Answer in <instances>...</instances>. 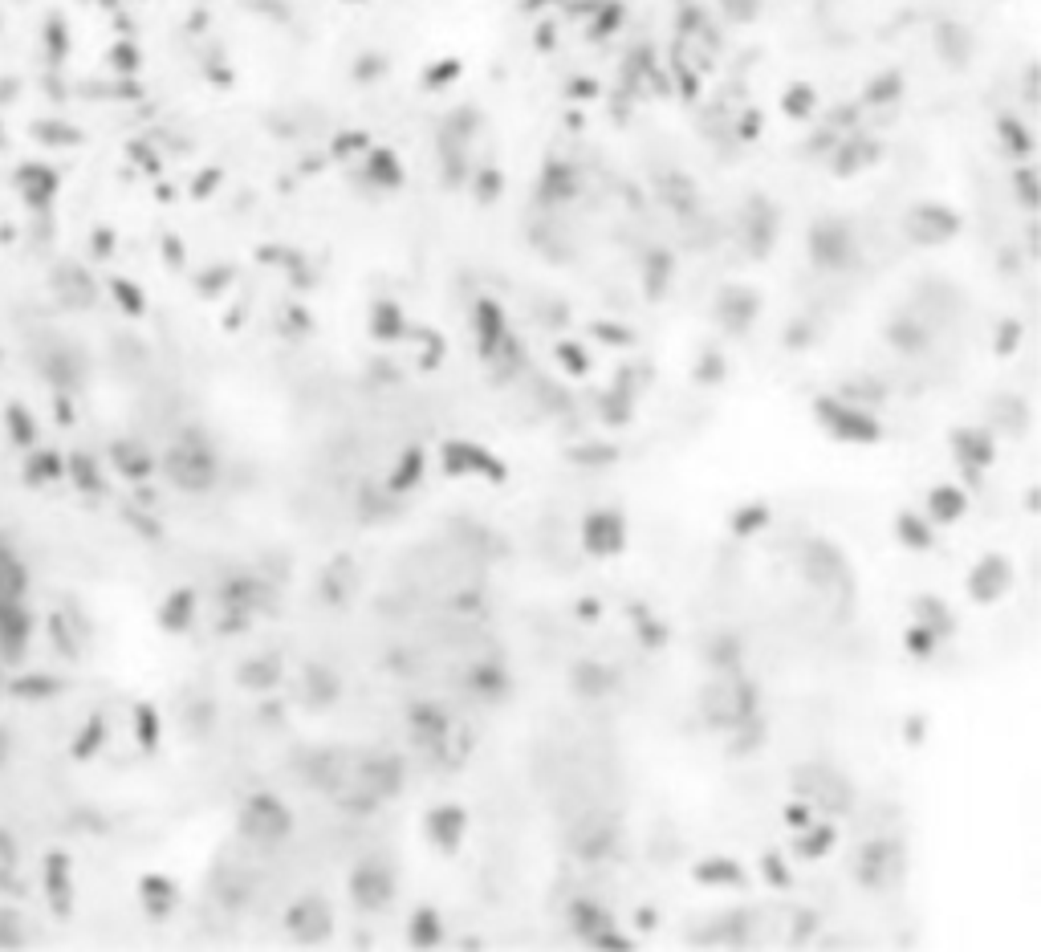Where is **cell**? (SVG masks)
<instances>
[{
  "instance_id": "6da1fadb",
  "label": "cell",
  "mask_w": 1041,
  "mask_h": 952,
  "mask_svg": "<svg viewBox=\"0 0 1041 952\" xmlns=\"http://www.w3.org/2000/svg\"><path fill=\"white\" fill-rule=\"evenodd\" d=\"M757 708H761V688L741 672H716V680L700 688V717L708 729L732 733L749 717H757Z\"/></svg>"
},
{
  "instance_id": "7a4b0ae2",
  "label": "cell",
  "mask_w": 1041,
  "mask_h": 952,
  "mask_svg": "<svg viewBox=\"0 0 1041 952\" xmlns=\"http://www.w3.org/2000/svg\"><path fill=\"white\" fill-rule=\"evenodd\" d=\"M167 481L183 493H208L220 481V460L200 432H183L163 456Z\"/></svg>"
},
{
  "instance_id": "3957f363",
  "label": "cell",
  "mask_w": 1041,
  "mask_h": 952,
  "mask_svg": "<svg viewBox=\"0 0 1041 952\" xmlns=\"http://www.w3.org/2000/svg\"><path fill=\"white\" fill-rule=\"evenodd\" d=\"M793 794H798L810 810H822L830 818L854 810V782L826 761H810V765L793 769Z\"/></svg>"
},
{
  "instance_id": "277c9868",
  "label": "cell",
  "mask_w": 1041,
  "mask_h": 952,
  "mask_svg": "<svg viewBox=\"0 0 1041 952\" xmlns=\"http://www.w3.org/2000/svg\"><path fill=\"white\" fill-rule=\"evenodd\" d=\"M293 826H297L293 810L277 794H269V790L249 794V798H244V806L236 810L240 839H249L253 847H281L293 835Z\"/></svg>"
},
{
  "instance_id": "5b68a950",
  "label": "cell",
  "mask_w": 1041,
  "mask_h": 952,
  "mask_svg": "<svg viewBox=\"0 0 1041 952\" xmlns=\"http://www.w3.org/2000/svg\"><path fill=\"white\" fill-rule=\"evenodd\" d=\"M814 420L834 436L838 444H859L871 448L883 440V424L859 403H846L842 395H814Z\"/></svg>"
},
{
  "instance_id": "8992f818",
  "label": "cell",
  "mask_w": 1041,
  "mask_h": 952,
  "mask_svg": "<svg viewBox=\"0 0 1041 952\" xmlns=\"http://www.w3.org/2000/svg\"><path fill=\"white\" fill-rule=\"evenodd\" d=\"M346 891H350V904L366 916H379L395 904V891H399V879H395V867H387L383 859H362L350 879H346Z\"/></svg>"
},
{
  "instance_id": "52a82bcc",
  "label": "cell",
  "mask_w": 1041,
  "mask_h": 952,
  "mask_svg": "<svg viewBox=\"0 0 1041 952\" xmlns=\"http://www.w3.org/2000/svg\"><path fill=\"white\" fill-rule=\"evenodd\" d=\"M440 464H444V476H480V481H493V485L509 481V464L472 440H444Z\"/></svg>"
},
{
  "instance_id": "ba28073f",
  "label": "cell",
  "mask_w": 1041,
  "mask_h": 952,
  "mask_svg": "<svg viewBox=\"0 0 1041 952\" xmlns=\"http://www.w3.org/2000/svg\"><path fill=\"white\" fill-rule=\"evenodd\" d=\"M903 875V847L895 839H871L854 855V879L867 891H887Z\"/></svg>"
},
{
  "instance_id": "9c48e42d",
  "label": "cell",
  "mask_w": 1041,
  "mask_h": 952,
  "mask_svg": "<svg viewBox=\"0 0 1041 952\" xmlns=\"http://www.w3.org/2000/svg\"><path fill=\"white\" fill-rule=\"evenodd\" d=\"M285 932L297 940V944H322L330 932H334V908L326 896L318 891H305L297 896L289 908H285Z\"/></svg>"
},
{
  "instance_id": "30bf717a",
  "label": "cell",
  "mask_w": 1041,
  "mask_h": 952,
  "mask_svg": "<svg viewBox=\"0 0 1041 952\" xmlns=\"http://www.w3.org/2000/svg\"><path fill=\"white\" fill-rule=\"evenodd\" d=\"M582 550L590 558H619L627 550V513L623 509H590L582 517Z\"/></svg>"
},
{
  "instance_id": "8fae6325",
  "label": "cell",
  "mask_w": 1041,
  "mask_h": 952,
  "mask_svg": "<svg viewBox=\"0 0 1041 952\" xmlns=\"http://www.w3.org/2000/svg\"><path fill=\"white\" fill-rule=\"evenodd\" d=\"M948 448L968 485H981L985 468H993V460H997V436L989 428H952Z\"/></svg>"
},
{
  "instance_id": "7c38bea8",
  "label": "cell",
  "mask_w": 1041,
  "mask_h": 952,
  "mask_svg": "<svg viewBox=\"0 0 1041 952\" xmlns=\"http://www.w3.org/2000/svg\"><path fill=\"white\" fill-rule=\"evenodd\" d=\"M802 578L810 582V586H818V590H838L846 578H850V562H846V554L834 546V542H826V538H810L806 546H802Z\"/></svg>"
},
{
  "instance_id": "4fadbf2b",
  "label": "cell",
  "mask_w": 1041,
  "mask_h": 952,
  "mask_svg": "<svg viewBox=\"0 0 1041 952\" xmlns=\"http://www.w3.org/2000/svg\"><path fill=\"white\" fill-rule=\"evenodd\" d=\"M1009 586H1013V562L1005 554H985L968 570V599L981 603V607L1001 603Z\"/></svg>"
},
{
  "instance_id": "5bb4252c",
  "label": "cell",
  "mask_w": 1041,
  "mask_h": 952,
  "mask_svg": "<svg viewBox=\"0 0 1041 952\" xmlns=\"http://www.w3.org/2000/svg\"><path fill=\"white\" fill-rule=\"evenodd\" d=\"M407 729L423 753H436V757L448 749V737H452V721L436 700H415L407 708Z\"/></svg>"
},
{
  "instance_id": "9a60e30c",
  "label": "cell",
  "mask_w": 1041,
  "mask_h": 952,
  "mask_svg": "<svg viewBox=\"0 0 1041 952\" xmlns=\"http://www.w3.org/2000/svg\"><path fill=\"white\" fill-rule=\"evenodd\" d=\"M423 835L440 855H456L464 835H468V810L456 802H440L423 814Z\"/></svg>"
},
{
  "instance_id": "2e32d148",
  "label": "cell",
  "mask_w": 1041,
  "mask_h": 952,
  "mask_svg": "<svg viewBox=\"0 0 1041 952\" xmlns=\"http://www.w3.org/2000/svg\"><path fill=\"white\" fill-rule=\"evenodd\" d=\"M761 314V297L757 289H745V285H728L720 289L716 297V322L728 330V334H745Z\"/></svg>"
},
{
  "instance_id": "e0dca14e",
  "label": "cell",
  "mask_w": 1041,
  "mask_h": 952,
  "mask_svg": "<svg viewBox=\"0 0 1041 952\" xmlns=\"http://www.w3.org/2000/svg\"><path fill=\"white\" fill-rule=\"evenodd\" d=\"M464 688L484 700V704H501L509 692H513V676L501 660H476L468 672H464Z\"/></svg>"
},
{
  "instance_id": "ac0fdd59",
  "label": "cell",
  "mask_w": 1041,
  "mask_h": 952,
  "mask_svg": "<svg viewBox=\"0 0 1041 952\" xmlns=\"http://www.w3.org/2000/svg\"><path fill=\"white\" fill-rule=\"evenodd\" d=\"M281 680H285V660L277 656V651H261V656H249L236 668V684L244 692H253V696L273 692Z\"/></svg>"
},
{
  "instance_id": "d6986e66",
  "label": "cell",
  "mask_w": 1041,
  "mask_h": 952,
  "mask_svg": "<svg viewBox=\"0 0 1041 952\" xmlns=\"http://www.w3.org/2000/svg\"><path fill=\"white\" fill-rule=\"evenodd\" d=\"M570 851H574L582 863H602L610 851H615V826H610L606 818L578 822L574 835H570Z\"/></svg>"
},
{
  "instance_id": "ffe728a7",
  "label": "cell",
  "mask_w": 1041,
  "mask_h": 952,
  "mask_svg": "<svg viewBox=\"0 0 1041 952\" xmlns=\"http://www.w3.org/2000/svg\"><path fill=\"white\" fill-rule=\"evenodd\" d=\"M692 879H696L700 887H716V891L749 887V871L741 867V859H732V855H708V859H696Z\"/></svg>"
},
{
  "instance_id": "44dd1931",
  "label": "cell",
  "mask_w": 1041,
  "mask_h": 952,
  "mask_svg": "<svg viewBox=\"0 0 1041 952\" xmlns=\"http://www.w3.org/2000/svg\"><path fill=\"white\" fill-rule=\"evenodd\" d=\"M810 253H814V261H818L822 269H842V265H850V257H854L850 232H846L842 224H818V228L810 232Z\"/></svg>"
},
{
  "instance_id": "7402d4cb",
  "label": "cell",
  "mask_w": 1041,
  "mask_h": 952,
  "mask_svg": "<svg viewBox=\"0 0 1041 952\" xmlns=\"http://www.w3.org/2000/svg\"><path fill=\"white\" fill-rule=\"evenodd\" d=\"M989 424H993V432H1001L1009 440H1021L1033 428V407L1021 395H997L989 403Z\"/></svg>"
},
{
  "instance_id": "603a6c76",
  "label": "cell",
  "mask_w": 1041,
  "mask_h": 952,
  "mask_svg": "<svg viewBox=\"0 0 1041 952\" xmlns=\"http://www.w3.org/2000/svg\"><path fill=\"white\" fill-rule=\"evenodd\" d=\"M301 692H305V704H310L314 712H322V708H334L338 704V696H342V680H338V672L330 668V664H305V672H301Z\"/></svg>"
},
{
  "instance_id": "cb8c5ba5",
  "label": "cell",
  "mask_w": 1041,
  "mask_h": 952,
  "mask_svg": "<svg viewBox=\"0 0 1041 952\" xmlns=\"http://www.w3.org/2000/svg\"><path fill=\"white\" fill-rule=\"evenodd\" d=\"M615 684H619V676L598 660H578L570 668V692L578 700H606L610 692H615Z\"/></svg>"
},
{
  "instance_id": "d4e9b609",
  "label": "cell",
  "mask_w": 1041,
  "mask_h": 952,
  "mask_svg": "<svg viewBox=\"0 0 1041 952\" xmlns=\"http://www.w3.org/2000/svg\"><path fill=\"white\" fill-rule=\"evenodd\" d=\"M509 338V326H505V314L497 302H480L476 306V354L488 363L493 354L501 350V342Z\"/></svg>"
},
{
  "instance_id": "484cf974",
  "label": "cell",
  "mask_w": 1041,
  "mask_h": 952,
  "mask_svg": "<svg viewBox=\"0 0 1041 952\" xmlns=\"http://www.w3.org/2000/svg\"><path fill=\"white\" fill-rule=\"evenodd\" d=\"M423 472H427V452H423V444L403 448V456L395 460V468H391V476H387V493H391V497L415 493V489L423 485Z\"/></svg>"
},
{
  "instance_id": "4316f807",
  "label": "cell",
  "mask_w": 1041,
  "mask_h": 952,
  "mask_svg": "<svg viewBox=\"0 0 1041 952\" xmlns=\"http://www.w3.org/2000/svg\"><path fill=\"white\" fill-rule=\"evenodd\" d=\"M834 847H838V826L834 822H810V826L798 830V839H793V855H798L802 863H818Z\"/></svg>"
},
{
  "instance_id": "83f0119b",
  "label": "cell",
  "mask_w": 1041,
  "mask_h": 952,
  "mask_svg": "<svg viewBox=\"0 0 1041 952\" xmlns=\"http://www.w3.org/2000/svg\"><path fill=\"white\" fill-rule=\"evenodd\" d=\"M911 619H915V623H924L936 639H948V635L956 631V615H952V607H948L944 599H936V594H915V599H911Z\"/></svg>"
},
{
  "instance_id": "f1b7e54d",
  "label": "cell",
  "mask_w": 1041,
  "mask_h": 952,
  "mask_svg": "<svg viewBox=\"0 0 1041 952\" xmlns=\"http://www.w3.org/2000/svg\"><path fill=\"white\" fill-rule=\"evenodd\" d=\"M704 664H708L712 672H741V664H745V639L732 635V631H716V635L708 639V647H704Z\"/></svg>"
},
{
  "instance_id": "f546056e",
  "label": "cell",
  "mask_w": 1041,
  "mask_h": 952,
  "mask_svg": "<svg viewBox=\"0 0 1041 952\" xmlns=\"http://www.w3.org/2000/svg\"><path fill=\"white\" fill-rule=\"evenodd\" d=\"M895 542H899L903 550L924 554V550H932V546H936V529H932V521H928V517L911 513V509H899V513H895Z\"/></svg>"
},
{
  "instance_id": "4dcf8cb0",
  "label": "cell",
  "mask_w": 1041,
  "mask_h": 952,
  "mask_svg": "<svg viewBox=\"0 0 1041 952\" xmlns=\"http://www.w3.org/2000/svg\"><path fill=\"white\" fill-rule=\"evenodd\" d=\"M968 513V493L960 485H932L928 489V517L932 525H956Z\"/></svg>"
},
{
  "instance_id": "1f68e13d",
  "label": "cell",
  "mask_w": 1041,
  "mask_h": 952,
  "mask_svg": "<svg viewBox=\"0 0 1041 952\" xmlns=\"http://www.w3.org/2000/svg\"><path fill=\"white\" fill-rule=\"evenodd\" d=\"M407 944L411 948H440L444 944V916L432 904H419L407 920Z\"/></svg>"
},
{
  "instance_id": "d6a6232c",
  "label": "cell",
  "mask_w": 1041,
  "mask_h": 952,
  "mask_svg": "<svg viewBox=\"0 0 1041 952\" xmlns=\"http://www.w3.org/2000/svg\"><path fill=\"white\" fill-rule=\"evenodd\" d=\"M887 342H891L899 354H924V350L932 346V334H928L920 322H915V318L899 314V318L887 322Z\"/></svg>"
},
{
  "instance_id": "836d02e7",
  "label": "cell",
  "mask_w": 1041,
  "mask_h": 952,
  "mask_svg": "<svg viewBox=\"0 0 1041 952\" xmlns=\"http://www.w3.org/2000/svg\"><path fill=\"white\" fill-rule=\"evenodd\" d=\"M566 920H570V928H574V936H582V940H590L598 928H606V924H615V916H610L602 904H594V900H586V896H578L574 904H570V912H566Z\"/></svg>"
},
{
  "instance_id": "e575fe53",
  "label": "cell",
  "mask_w": 1041,
  "mask_h": 952,
  "mask_svg": "<svg viewBox=\"0 0 1041 952\" xmlns=\"http://www.w3.org/2000/svg\"><path fill=\"white\" fill-rule=\"evenodd\" d=\"M907 228L920 236L924 245H936V241H948V236L956 232V220H952L948 212H940V208H920V212L907 220Z\"/></svg>"
},
{
  "instance_id": "d590c367",
  "label": "cell",
  "mask_w": 1041,
  "mask_h": 952,
  "mask_svg": "<svg viewBox=\"0 0 1041 952\" xmlns=\"http://www.w3.org/2000/svg\"><path fill=\"white\" fill-rule=\"evenodd\" d=\"M769 521H773V509L765 501H749L741 509H732L728 529H732V538H757V533H765Z\"/></svg>"
},
{
  "instance_id": "8d00e7d4",
  "label": "cell",
  "mask_w": 1041,
  "mask_h": 952,
  "mask_svg": "<svg viewBox=\"0 0 1041 952\" xmlns=\"http://www.w3.org/2000/svg\"><path fill=\"white\" fill-rule=\"evenodd\" d=\"M403 334H407L403 310H399L395 302H379V306L371 310V338H375V342H399Z\"/></svg>"
},
{
  "instance_id": "74e56055",
  "label": "cell",
  "mask_w": 1041,
  "mask_h": 952,
  "mask_svg": "<svg viewBox=\"0 0 1041 952\" xmlns=\"http://www.w3.org/2000/svg\"><path fill=\"white\" fill-rule=\"evenodd\" d=\"M566 460L570 464H578V468H610V464H619V448L615 444H602V440H586V444H574L570 452H566Z\"/></svg>"
},
{
  "instance_id": "f35d334b",
  "label": "cell",
  "mask_w": 1041,
  "mask_h": 952,
  "mask_svg": "<svg viewBox=\"0 0 1041 952\" xmlns=\"http://www.w3.org/2000/svg\"><path fill=\"white\" fill-rule=\"evenodd\" d=\"M192 615H196V594H192L188 586H183V590H175L171 599L163 603V611H159V619H163V627H167V631H188Z\"/></svg>"
},
{
  "instance_id": "ab89813d",
  "label": "cell",
  "mask_w": 1041,
  "mask_h": 952,
  "mask_svg": "<svg viewBox=\"0 0 1041 952\" xmlns=\"http://www.w3.org/2000/svg\"><path fill=\"white\" fill-rule=\"evenodd\" d=\"M139 891H143V904H147V912H151L155 920L175 908V883L163 879V875H147V879L139 883Z\"/></svg>"
},
{
  "instance_id": "60d3db41",
  "label": "cell",
  "mask_w": 1041,
  "mask_h": 952,
  "mask_svg": "<svg viewBox=\"0 0 1041 952\" xmlns=\"http://www.w3.org/2000/svg\"><path fill=\"white\" fill-rule=\"evenodd\" d=\"M631 391H623V387H615L610 395H602V424L606 428H627L631 424Z\"/></svg>"
},
{
  "instance_id": "b9f144b4",
  "label": "cell",
  "mask_w": 1041,
  "mask_h": 952,
  "mask_svg": "<svg viewBox=\"0 0 1041 952\" xmlns=\"http://www.w3.org/2000/svg\"><path fill=\"white\" fill-rule=\"evenodd\" d=\"M114 464L122 468V476H131V481H139V476H147L155 464H151V456L143 452V448H135V444H118L114 448Z\"/></svg>"
},
{
  "instance_id": "7bdbcfd3",
  "label": "cell",
  "mask_w": 1041,
  "mask_h": 952,
  "mask_svg": "<svg viewBox=\"0 0 1041 952\" xmlns=\"http://www.w3.org/2000/svg\"><path fill=\"white\" fill-rule=\"evenodd\" d=\"M554 359H558V367H562L566 375H574V379L590 375V354H586L578 342H558V346H554Z\"/></svg>"
},
{
  "instance_id": "ee69618b",
  "label": "cell",
  "mask_w": 1041,
  "mask_h": 952,
  "mask_svg": "<svg viewBox=\"0 0 1041 952\" xmlns=\"http://www.w3.org/2000/svg\"><path fill=\"white\" fill-rule=\"evenodd\" d=\"M724 371H728V363H724V354L720 350H704L700 359H696V383L700 387H716V383H724Z\"/></svg>"
},
{
  "instance_id": "f6af8a7d",
  "label": "cell",
  "mask_w": 1041,
  "mask_h": 952,
  "mask_svg": "<svg viewBox=\"0 0 1041 952\" xmlns=\"http://www.w3.org/2000/svg\"><path fill=\"white\" fill-rule=\"evenodd\" d=\"M838 395L846 399V403H879L883 395H887V387L883 383H875V379H850V383H842L838 387Z\"/></svg>"
},
{
  "instance_id": "bcb514c9",
  "label": "cell",
  "mask_w": 1041,
  "mask_h": 952,
  "mask_svg": "<svg viewBox=\"0 0 1041 952\" xmlns=\"http://www.w3.org/2000/svg\"><path fill=\"white\" fill-rule=\"evenodd\" d=\"M936 643H940V639H936V635H932L924 623H915V619H911V627L903 631V647L911 651L915 660H928L932 651H936Z\"/></svg>"
},
{
  "instance_id": "7dc6e473",
  "label": "cell",
  "mask_w": 1041,
  "mask_h": 952,
  "mask_svg": "<svg viewBox=\"0 0 1041 952\" xmlns=\"http://www.w3.org/2000/svg\"><path fill=\"white\" fill-rule=\"evenodd\" d=\"M761 875H765V883L777 887V891L793 887V871H789V863H785L777 851H765V855H761Z\"/></svg>"
},
{
  "instance_id": "c3c4849f",
  "label": "cell",
  "mask_w": 1041,
  "mask_h": 952,
  "mask_svg": "<svg viewBox=\"0 0 1041 952\" xmlns=\"http://www.w3.org/2000/svg\"><path fill=\"white\" fill-rule=\"evenodd\" d=\"M25 574L17 562H0V603H21Z\"/></svg>"
},
{
  "instance_id": "681fc988",
  "label": "cell",
  "mask_w": 1041,
  "mask_h": 952,
  "mask_svg": "<svg viewBox=\"0 0 1041 952\" xmlns=\"http://www.w3.org/2000/svg\"><path fill=\"white\" fill-rule=\"evenodd\" d=\"M590 948H610V952H619V948H635V940L627 936V932H619V924H606V928H598L590 940H586Z\"/></svg>"
},
{
  "instance_id": "f907efd6",
  "label": "cell",
  "mask_w": 1041,
  "mask_h": 952,
  "mask_svg": "<svg viewBox=\"0 0 1041 952\" xmlns=\"http://www.w3.org/2000/svg\"><path fill=\"white\" fill-rule=\"evenodd\" d=\"M590 334L602 338L606 346H631V342H635V334H631L627 326H615V322H594Z\"/></svg>"
},
{
  "instance_id": "816d5d0a",
  "label": "cell",
  "mask_w": 1041,
  "mask_h": 952,
  "mask_svg": "<svg viewBox=\"0 0 1041 952\" xmlns=\"http://www.w3.org/2000/svg\"><path fill=\"white\" fill-rule=\"evenodd\" d=\"M1017 346H1021V322L1009 318V322H1001V330H997V354L1005 359V354H1013Z\"/></svg>"
},
{
  "instance_id": "f5cc1de1",
  "label": "cell",
  "mask_w": 1041,
  "mask_h": 952,
  "mask_svg": "<svg viewBox=\"0 0 1041 952\" xmlns=\"http://www.w3.org/2000/svg\"><path fill=\"white\" fill-rule=\"evenodd\" d=\"M13 944H21V920L17 912L0 908V948H13Z\"/></svg>"
},
{
  "instance_id": "db71d44e",
  "label": "cell",
  "mask_w": 1041,
  "mask_h": 952,
  "mask_svg": "<svg viewBox=\"0 0 1041 952\" xmlns=\"http://www.w3.org/2000/svg\"><path fill=\"white\" fill-rule=\"evenodd\" d=\"M667 257H655V261H647V293L651 297H659L663 293V285H667Z\"/></svg>"
},
{
  "instance_id": "11a10c76",
  "label": "cell",
  "mask_w": 1041,
  "mask_h": 952,
  "mask_svg": "<svg viewBox=\"0 0 1041 952\" xmlns=\"http://www.w3.org/2000/svg\"><path fill=\"white\" fill-rule=\"evenodd\" d=\"M139 741L147 749H155V741H159V721H155L151 708H139Z\"/></svg>"
},
{
  "instance_id": "9f6ffc18",
  "label": "cell",
  "mask_w": 1041,
  "mask_h": 952,
  "mask_svg": "<svg viewBox=\"0 0 1041 952\" xmlns=\"http://www.w3.org/2000/svg\"><path fill=\"white\" fill-rule=\"evenodd\" d=\"M639 639H643V647H663L667 643V627L659 619H643L639 623Z\"/></svg>"
},
{
  "instance_id": "6f0895ef",
  "label": "cell",
  "mask_w": 1041,
  "mask_h": 952,
  "mask_svg": "<svg viewBox=\"0 0 1041 952\" xmlns=\"http://www.w3.org/2000/svg\"><path fill=\"white\" fill-rule=\"evenodd\" d=\"M781 814H785V822H789L793 830H802V826H810V822H814V810H810L802 798H798V802H789Z\"/></svg>"
},
{
  "instance_id": "680465c9",
  "label": "cell",
  "mask_w": 1041,
  "mask_h": 952,
  "mask_svg": "<svg viewBox=\"0 0 1041 952\" xmlns=\"http://www.w3.org/2000/svg\"><path fill=\"white\" fill-rule=\"evenodd\" d=\"M13 867H17V843L9 835H0V883L13 875Z\"/></svg>"
},
{
  "instance_id": "91938a15",
  "label": "cell",
  "mask_w": 1041,
  "mask_h": 952,
  "mask_svg": "<svg viewBox=\"0 0 1041 952\" xmlns=\"http://www.w3.org/2000/svg\"><path fill=\"white\" fill-rule=\"evenodd\" d=\"M924 737H928V717H920V712H915V717L903 721V741H907V745H920Z\"/></svg>"
},
{
  "instance_id": "94428289",
  "label": "cell",
  "mask_w": 1041,
  "mask_h": 952,
  "mask_svg": "<svg viewBox=\"0 0 1041 952\" xmlns=\"http://www.w3.org/2000/svg\"><path fill=\"white\" fill-rule=\"evenodd\" d=\"M810 342H814V330H810V326H793V330H789V346H793V350H802V346H810Z\"/></svg>"
},
{
  "instance_id": "6125c7cd",
  "label": "cell",
  "mask_w": 1041,
  "mask_h": 952,
  "mask_svg": "<svg viewBox=\"0 0 1041 952\" xmlns=\"http://www.w3.org/2000/svg\"><path fill=\"white\" fill-rule=\"evenodd\" d=\"M598 615H602V607H598V599H582V603H578V619H590V623H594V619H598Z\"/></svg>"
},
{
  "instance_id": "be15d7a7",
  "label": "cell",
  "mask_w": 1041,
  "mask_h": 952,
  "mask_svg": "<svg viewBox=\"0 0 1041 952\" xmlns=\"http://www.w3.org/2000/svg\"><path fill=\"white\" fill-rule=\"evenodd\" d=\"M635 920H639V928H643V932H651V928H655V920H659V916H655V912H651V908H639V912H635Z\"/></svg>"
},
{
  "instance_id": "e7e4bbea",
  "label": "cell",
  "mask_w": 1041,
  "mask_h": 952,
  "mask_svg": "<svg viewBox=\"0 0 1041 952\" xmlns=\"http://www.w3.org/2000/svg\"><path fill=\"white\" fill-rule=\"evenodd\" d=\"M5 761H9V733L0 729V765H5Z\"/></svg>"
},
{
  "instance_id": "03108f58",
  "label": "cell",
  "mask_w": 1041,
  "mask_h": 952,
  "mask_svg": "<svg viewBox=\"0 0 1041 952\" xmlns=\"http://www.w3.org/2000/svg\"><path fill=\"white\" fill-rule=\"evenodd\" d=\"M1025 509H1029V513H1037V489H1029V493H1025Z\"/></svg>"
}]
</instances>
